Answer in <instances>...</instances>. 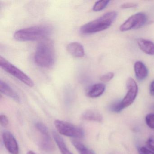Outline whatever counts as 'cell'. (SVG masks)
<instances>
[{
	"instance_id": "603a6c76",
	"label": "cell",
	"mask_w": 154,
	"mask_h": 154,
	"mask_svg": "<svg viewBox=\"0 0 154 154\" xmlns=\"http://www.w3.org/2000/svg\"><path fill=\"white\" fill-rule=\"evenodd\" d=\"M0 122L2 127H6L8 125L9 120L6 115L1 114L0 116Z\"/></svg>"
},
{
	"instance_id": "d4e9b609",
	"label": "cell",
	"mask_w": 154,
	"mask_h": 154,
	"mask_svg": "<svg viewBox=\"0 0 154 154\" xmlns=\"http://www.w3.org/2000/svg\"><path fill=\"white\" fill-rule=\"evenodd\" d=\"M138 151L140 154H154V152L145 147L139 148Z\"/></svg>"
},
{
	"instance_id": "ffe728a7",
	"label": "cell",
	"mask_w": 154,
	"mask_h": 154,
	"mask_svg": "<svg viewBox=\"0 0 154 154\" xmlns=\"http://www.w3.org/2000/svg\"><path fill=\"white\" fill-rule=\"evenodd\" d=\"M146 122L149 128L154 129V113H149L146 116Z\"/></svg>"
},
{
	"instance_id": "4fadbf2b",
	"label": "cell",
	"mask_w": 154,
	"mask_h": 154,
	"mask_svg": "<svg viewBox=\"0 0 154 154\" xmlns=\"http://www.w3.org/2000/svg\"><path fill=\"white\" fill-rule=\"evenodd\" d=\"M105 90V85L103 83L95 84L89 89L87 93V96L90 98H97L102 95Z\"/></svg>"
},
{
	"instance_id": "cb8c5ba5",
	"label": "cell",
	"mask_w": 154,
	"mask_h": 154,
	"mask_svg": "<svg viewBox=\"0 0 154 154\" xmlns=\"http://www.w3.org/2000/svg\"><path fill=\"white\" fill-rule=\"evenodd\" d=\"M146 144L149 148L154 152V137H150L147 140Z\"/></svg>"
},
{
	"instance_id": "8992f818",
	"label": "cell",
	"mask_w": 154,
	"mask_h": 154,
	"mask_svg": "<svg viewBox=\"0 0 154 154\" xmlns=\"http://www.w3.org/2000/svg\"><path fill=\"white\" fill-rule=\"evenodd\" d=\"M147 21V17L143 13H138L130 17L121 26L120 30L122 32L131 29H137L143 27Z\"/></svg>"
},
{
	"instance_id": "30bf717a",
	"label": "cell",
	"mask_w": 154,
	"mask_h": 154,
	"mask_svg": "<svg viewBox=\"0 0 154 154\" xmlns=\"http://www.w3.org/2000/svg\"><path fill=\"white\" fill-rule=\"evenodd\" d=\"M0 91L2 93L11 98L14 100L18 102L20 101V98L17 94L7 83L2 80L0 81Z\"/></svg>"
},
{
	"instance_id": "5bb4252c",
	"label": "cell",
	"mask_w": 154,
	"mask_h": 154,
	"mask_svg": "<svg viewBox=\"0 0 154 154\" xmlns=\"http://www.w3.org/2000/svg\"><path fill=\"white\" fill-rule=\"evenodd\" d=\"M82 119L89 121L101 122L103 117L98 112L94 110H88L84 112L82 115Z\"/></svg>"
},
{
	"instance_id": "7402d4cb",
	"label": "cell",
	"mask_w": 154,
	"mask_h": 154,
	"mask_svg": "<svg viewBox=\"0 0 154 154\" xmlns=\"http://www.w3.org/2000/svg\"><path fill=\"white\" fill-rule=\"evenodd\" d=\"M114 74L112 72H109L101 76L100 80L103 82H109L114 77Z\"/></svg>"
},
{
	"instance_id": "44dd1931",
	"label": "cell",
	"mask_w": 154,
	"mask_h": 154,
	"mask_svg": "<svg viewBox=\"0 0 154 154\" xmlns=\"http://www.w3.org/2000/svg\"><path fill=\"white\" fill-rule=\"evenodd\" d=\"M110 109L113 112H120L123 109L122 108L121 101H119L112 104L110 108Z\"/></svg>"
},
{
	"instance_id": "9c48e42d",
	"label": "cell",
	"mask_w": 154,
	"mask_h": 154,
	"mask_svg": "<svg viewBox=\"0 0 154 154\" xmlns=\"http://www.w3.org/2000/svg\"><path fill=\"white\" fill-rule=\"evenodd\" d=\"M67 51L74 57H82L85 54L84 48L81 43L77 42H72L66 47Z\"/></svg>"
},
{
	"instance_id": "277c9868",
	"label": "cell",
	"mask_w": 154,
	"mask_h": 154,
	"mask_svg": "<svg viewBox=\"0 0 154 154\" xmlns=\"http://www.w3.org/2000/svg\"><path fill=\"white\" fill-rule=\"evenodd\" d=\"M54 125L57 131L61 135L75 138H82L85 136V131L81 127L70 122L56 120Z\"/></svg>"
},
{
	"instance_id": "ac0fdd59",
	"label": "cell",
	"mask_w": 154,
	"mask_h": 154,
	"mask_svg": "<svg viewBox=\"0 0 154 154\" xmlns=\"http://www.w3.org/2000/svg\"><path fill=\"white\" fill-rule=\"evenodd\" d=\"M35 126L42 137H50L48 129L45 124L41 122H37L35 124Z\"/></svg>"
},
{
	"instance_id": "2e32d148",
	"label": "cell",
	"mask_w": 154,
	"mask_h": 154,
	"mask_svg": "<svg viewBox=\"0 0 154 154\" xmlns=\"http://www.w3.org/2000/svg\"><path fill=\"white\" fill-rule=\"evenodd\" d=\"M53 137L55 141L59 148L62 154H73L67 148V146L63 139L57 134L56 132L53 133Z\"/></svg>"
},
{
	"instance_id": "9a60e30c",
	"label": "cell",
	"mask_w": 154,
	"mask_h": 154,
	"mask_svg": "<svg viewBox=\"0 0 154 154\" xmlns=\"http://www.w3.org/2000/svg\"><path fill=\"white\" fill-rule=\"evenodd\" d=\"M40 147L47 153H52L54 150L55 146L50 137H42L40 142Z\"/></svg>"
},
{
	"instance_id": "4316f807",
	"label": "cell",
	"mask_w": 154,
	"mask_h": 154,
	"mask_svg": "<svg viewBox=\"0 0 154 154\" xmlns=\"http://www.w3.org/2000/svg\"><path fill=\"white\" fill-rule=\"evenodd\" d=\"M149 91L150 94L152 96H154V80L150 84Z\"/></svg>"
},
{
	"instance_id": "52a82bcc",
	"label": "cell",
	"mask_w": 154,
	"mask_h": 154,
	"mask_svg": "<svg viewBox=\"0 0 154 154\" xmlns=\"http://www.w3.org/2000/svg\"><path fill=\"white\" fill-rule=\"evenodd\" d=\"M128 92L124 98L121 101L123 109L130 106L135 100L137 95V85L136 82L132 78H129L126 83Z\"/></svg>"
},
{
	"instance_id": "484cf974",
	"label": "cell",
	"mask_w": 154,
	"mask_h": 154,
	"mask_svg": "<svg viewBox=\"0 0 154 154\" xmlns=\"http://www.w3.org/2000/svg\"><path fill=\"white\" fill-rule=\"evenodd\" d=\"M137 6V5L136 3H124V4L122 5L121 8L123 9L133 8H136Z\"/></svg>"
},
{
	"instance_id": "8fae6325",
	"label": "cell",
	"mask_w": 154,
	"mask_h": 154,
	"mask_svg": "<svg viewBox=\"0 0 154 154\" xmlns=\"http://www.w3.org/2000/svg\"><path fill=\"white\" fill-rule=\"evenodd\" d=\"M134 71L136 77L140 81L145 80L148 74V71L146 66L140 61H137L135 63Z\"/></svg>"
},
{
	"instance_id": "e0dca14e",
	"label": "cell",
	"mask_w": 154,
	"mask_h": 154,
	"mask_svg": "<svg viewBox=\"0 0 154 154\" xmlns=\"http://www.w3.org/2000/svg\"><path fill=\"white\" fill-rule=\"evenodd\" d=\"M72 143L79 154H96L92 150L88 148L84 144L80 141L73 140L72 141Z\"/></svg>"
},
{
	"instance_id": "ba28073f",
	"label": "cell",
	"mask_w": 154,
	"mask_h": 154,
	"mask_svg": "<svg viewBox=\"0 0 154 154\" xmlns=\"http://www.w3.org/2000/svg\"><path fill=\"white\" fill-rule=\"evenodd\" d=\"M2 139L5 147L11 154H19V145L12 133L8 131H4L2 134Z\"/></svg>"
},
{
	"instance_id": "6da1fadb",
	"label": "cell",
	"mask_w": 154,
	"mask_h": 154,
	"mask_svg": "<svg viewBox=\"0 0 154 154\" xmlns=\"http://www.w3.org/2000/svg\"><path fill=\"white\" fill-rule=\"evenodd\" d=\"M35 63L42 68H50L54 65L55 53L54 44L50 39H44L38 45L35 52Z\"/></svg>"
},
{
	"instance_id": "3957f363",
	"label": "cell",
	"mask_w": 154,
	"mask_h": 154,
	"mask_svg": "<svg viewBox=\"0 0 154 154\" xmlns=\"http://www.w3.org/2000/svg\"><path fill=\"white\" fill-rule=\"evenodd\" d=\"M117 17V13L115 11L107 12L97 19L82 26L80 31L83 34H91L103 31L112 25Z\"/></svg>"
},
{
	"instance_id": "7a4b0ae2",
	"label": "cell",
	"mask_w": 154,
	"mask_h": 154,
	"mask_svg": "<svg viewBox=\"0 0 154 154\" xmlns=\"http://www.w3.org/2000/svg\"><path fill=\"white\" fill-rule=\"evenodd\" d=\"M51 27L45 25L35 26L18 30L14 34L16 40L22 42L45 39L52 33Z\"/></svg>"
},
{
	"instance_id": "5b68a950",
	"label": "cell",
	"mask_w": 154,
	"mask_h": 154,
	"mask_svg": "<svg viewBox=\"0 0 154 154\" xmlns=\"http://www.w3.org/2000/svg\"><path fill=\"white\" fill-rule=\"evenodd\" d=\"M0 66L3 70L13 75L26 85L31 87L34 86V82L28 75L1 56H0Z\"/></svg>"
},
{
	"instance_id": "83f0119b",
	"label": "cell",
	"mask_w": 154,
	"mask_h": 154,
	"mask_svg": "<svg viewBox=\"0 0 154 154\" xmlns=\"http://www.w3.org/2000/svg\"><path fill=\"white\" fill-rule=\"evenodd\" d=\"M27 154H36L35 152H34V151H32V150H30V151H29L28 152H27Z\"/></svg>"
},
{
	"instance_id": "7c38bea8",
	"label": "cell",
	"mask_w": 154,
	"mask_h": 154,
	"mask_svg": "<svg viewBox=\"0 0 154 154\" xmlns=\"http://www.w3.org/2000/svg\"><path fill=\"white\" fill-rule=\"evenodd\" d=\"M137 44L143 52L149 55H154V43L144 38H139Z\"/></svg>"
},
{
	"instance_id": "d6986e66",
	"label": "cell",
	"mask_w": 154,
	"mask_h": 154,
	"mask_svg": "<svg viewBox=\"0 0 154 154\" xmlns=\"http://www.w3.org/2000/svg\"><path fill=\"white\" fill-rule=\"evenodd\" d=\"M109 2V1H99L96 2L93 7V10L94 11H101L106 8Z\"/></svg>"
}]
</instances>
